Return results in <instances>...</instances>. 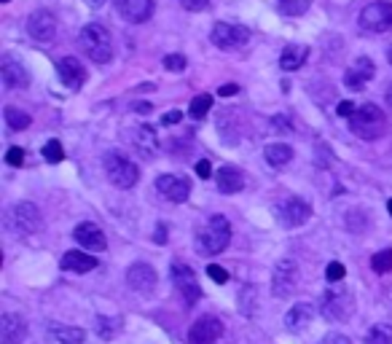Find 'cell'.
Returning a JSON list of instances; mask_svg holds the SVG:
<instances>
[{
    "instance_id": "cell-21",
    "label": "cell",
    "mask_w": 392,
    "mask_h": 344,
    "mask_svg": "<svg viewBox=\"0 0 392 344\" xmlns=\"http://www.w3.org/2000/svg\"><path fill=\"white\" fill-rule=\"evenodd\" d=\"M62 272H76V275H86V272H92L97 269V258L89 256V251H68L62 256Z\"/></svg>"
},
{
    "instance_id": "cell-46",
    "label": "cell",
    "mask_w": 392,
    "mask_h": 344,
    "mask_svg": "<svg viewBox=\"0 0 392 344\" xmlns=\"http://www.w3.org/2000/svg\"><path fill=\"white\" fill-rule=\"evenodd\" d=\"M180 118H183V113H180V111H170V113H164L162 116V124H177V121H180Z\"/></svg>"
},
{
    "instance_id": "cell-1",
    "label": "cell",
    "mask_w": 392,
    "mask_h": 344,
    "mask_svg": "<svg viewBox=\"0 0 392 344\" xmlns=\"http://www.w3.org/2000/svg\"><path fill=\"white\" fill-rule=\"evenodd\" d=\"M229 242H231V226L229 221H226V216H220V213H215L202 229L196 231V248L205 256H218V253H223L229 248Z\"/></svg>"
},
{
    "instance_id": "cell-41",
    "label": "cell",
    "mask_w": 392,
    "mask_h": 344,
    "mask_svg": "<svg viewBox=\"0 0 392 344\" xmlns=\"http://www.w3.org/2000/svg\"><path fill=\"white\" fill-rule=\"evenodd\" d=\"M272 126H274V132H282V135H290V132H293V124H290L285 116H274V118H272Z\"/></svg>"
},
{
    "instance_id": "cell-52",
    "label": "cell",
    "mask_w": 392,
    "mask_h": 344,
    "mask_svg": "<svg viewBox=\"0 0 392 344\" xmlns=\"http://www.w3.org/2000/svg\"><path fill=\"white\" fill-rule=\"evenodd\" d=\"M387 59H390V65H392V49H390V51H387Z\"/></svg>"
},
{
    "instance_id": "cell-42",
    "label": "cell",
    "mask_w": 392,
    "mask_h": 344,
    "mask_svg": "<svg viewBox=\"0 0 392 344\" xmlns=\"http://www.w3.org/2000/svg\"><path fill=\"white\" fill-rule=\"evenodd\" d=\"M180 6L185 11H205L210 6V0H180Z\"/></svg>"
},
{
    "instance_id": "cell-22",
    "label": "cell",
    "mask_w": 392,
    "mask_h": 344,
    "mask_svg": "<svg viewBox=\"0 0 392 344\" xmlns=\"http://www.w3.org/2000/svg\"><path fill=\"white\" fill-rule=\"evenodd\" d=\"M0 79H3V84H6L9 89H24V86L30 84L27 70H24L19 62H14L11 57H6L0 62Z\"/></svg>"
},
{
    "instance_id": "cell-8",
    "label": "cell",
    "mask_w": 392,
    "mask_h": 344,
    "mask_svg": "<svg viewBox=\"0 0 392 344\" xmlns=\"http://www.w3.org/2000/svg\"><path fill=\"white\" fill-rule=\"evenodd\" d=\"M210 41L223 51H234V49H242L250 41V30L242 27V24L218 22L210 33Z\"/></svg>"
},
{
    "instance_id": "cell-43",
    "label": "cell",
    "mask_w": 392,
    "mask_h": 344,
    "mask_svg": "<svg viewBox=\"0 0 392 344\" xmlns=\"http://www.w3.org/2000/svg\"><path fill=\"white\" fill-rule=\"evenodd\" d=\"M355 111H358V108H355V105L349 103V100H344V103H339V108H336V113L341 116V118H352V116H355Z\"/></svg>"
},
{
    "instance_id": "cell-34",
    "label": "cell",
    "mask_w": 392,
    "mask_h": 344,
    "mask_svg": "<svg viewBox=\"0 0 392 344\" xmlns=\"http://www.w3.org/2000/svg\"><path fill=\"white\" fill-rule=\"evenodd\" d=\"M121 331V320L118 318H97V333L100 339H113Z\"/></svg>"
},
{
    "instance_id": "cell-30",
    "label": "cell",
    "mask_w": 392,
    "mask_h": 344,
    "mask_svg": "<svg viewBox=\"0 0 392 344\" xmlns=\"http://www.w3.org/2000/svg\"><path fill=\"white\" fill-rule=\"evenodd\" d=\"M366 344H392V325L390 323H376L366 333Z\"/></svg>"
},
{
    "instance_id": "cell-40",
    "label": "cell",
    "mask_w": 392,
    "mask_h": 344,
    "mask_svg": "<svg viewBox=\"0 0 392 344\" xmlns=\"http://www.w3.org/2000/svg\"><path fill=\"white\" fill-rule=\"evenodd\" d=\"M207 275L218 283V285H223V283H229V272L223 269V266H218V264H210L207 266Z\"/></svg>"
},
{
    "instance_id": "cell-51",
    "label": "cell",
    "mask_w": 392,
    "mask_h": 344,
    "mask_svg": "<svg viewBox=\"0 0 392 344\" xmlns=\"http://www.w3.org/2000/svg\"><path fill=\"white\" fill-rule=\"evenodd\" d=\"M387 210H390V216H392V199H390V202H387Z\"/></svg>"
},
{
    "instance_id": "cell-20",
    "label": "cell",
    "mask_w": 392,
    "mask_h": 344,
    "mask_svg": "<svg viewBox=\"0 0 392 344\" xmlns=\"http://www.w3.org/2000/svg\"><path fill=\"white\" fill-rule=\"evenodd\" d=\"M57 76L65 86L78 89V86L83 84V79H86V70H83V65L76 57H65L57 62Z\"/></svg>"
},
{
    "instance_id": "cell-49",
    "label": "cell",
    "mask_w": 392,
    "mask_h": 344,
    "mask_svg": "<svg viewBox=\"0 0 392 344\" xmlns=\"http://www.w3.org/2000/svg\"><path fill=\"white\" fill-rule=\"evenodd\" d=\"M135 111H138V113H150V111H153V105H148V103H138V105H135Z\"/></svg>"
},
{
    "instance_id": "cell-28",
    "label": "cell",
    "mask_w": 392,
    "mask_h": 344,
    "mask_svg": "<svg viewBox=\"0 0 392 344\" xmlns=\"http://www.w3.org/2000/svg\"><path fill=\"white\" fill-rule=\"evenodd\" d=\"M264 156L272 167H285L293 159V148H290L288 143H272V146H266Z\"/></svg>"
},
{
    "instance_id": "cell-6",
    "label": "cell",
    "mask_w": 392,
    "mask_h": 344,
    "mask_svg": "<svg viewBox=\"0 0 392 344\" xmlns=\"http://www.w3.org/2000/svg\"><path fill=\"white\" fill-rule=\"evenodd\" d=\"M6 226L16 237H30V234L41 229V210L33 202H16L6 216Z\"/></svg>"
},
{
    "instance_id": "cell-11",
    "label": "cell",
    "mask_w": 392,
    "mask_h": 344,
    "mask_svg": "<svg viewBox=\"0 0 392 344\" xmlns=\"http://www.w3.org/2000/svg\"><path fill=\"white\" fill-rule=\"evenodd\" d=\"M170 277H172L175 288L180 290V296L188 301V304H196L199 298H202V288L196 283V275L191 266L185 264H172L170 266Z\"/></svg>"
},
{
    "instance_id": "cell-54",
    "label": "cell",
    "mask_w": 392,
    "mask_h": 344,
    "mask_svg": "<svg viewBox=\"0 0 392 344\" xmlns=\"http://www.w3.org/2000/svg\"><path fill=\"white\" fill-rule=\"evenodd\" d=\"M0 3H9V0H0Z\"/></svg>"
},
{
    "instance_id": "cell-12",
    "label": "cell",
    "mask_w": 392,
    "mask_h": 344,
    "mask_svg": "<svg viewBox=\"0 0 392 344\" xmlns=\"http://www.w3.org/2000/svg\"><path fill=\"white\" fill-rule=\"evenodd\" d=\"M223 333V323L215 315H202L199 320L191 325L188 331V342L191 344H215Z\"/></svg>"
},
{
    "instance_id": "cell-36",
    "label": "cell",
    "mask_w": 392,
    "mask_h": 344,
    "mask_svg": "<svg viewBox=\"0 0 392 344\" xmlns=\"http://www.w3.org/2000/svg\"><path fill=\"white\" fill-rule=\"evenodd\" d=\"M43 159H46L48 164H59V161L65 159V148H62L59 140H48L46 146H43Z\"/></svg>"
},
{
    "instance_id": "cell-13",
    "label": "cell",
    "mask_w": 392,
    "mask_h": 344,
    "mask_svg": "<svg viewBox=\"0 0 392 344\" xmlns=\"http://www.w3.org/2000/svg\"><path fill=\"white\" fill-rule=\"evenodd\" d=\"M27 33L33 35L35 41L48 44V41L57 35V19H54V14L46 11V9L33 11L30 14V19H27Z\"/></svg>"
},
{
    "instance_id": "cell-23",
    "label": "cell",
    "mask_w": 392,
    "mask_h": 344,
    "mask_svg": "<svg viewBox=\"0 0 392 344\" xmlns=\"http://www.w3.org/2000/svg\"><path fill=\"white\" fill-rule=\"evenodd\" d=\"M132 143H135V148L140 151V156H156V151H159V138H156V129L148 124L143 126H135V132H132Z\"/></svg>"
},
{
    "instance_id": "cell-29",
    "label": "cell",
    "mask_w": 392,
    "mask_h": 344,
    "mask_svg": "<svg viewBox=\"0 0 392 344\" xmlns=\"http://www.w3.org/2000/svg\"><path fill=\"white\" fill-rule=\"evenodd\" d=\"M3 116H6V124H9V129H11V132H22V129H27V126H30V121H33V118L24 113V111L14 108V105H9Z\"/></svg>"
},
{
    "instance_id": "cell-25",
    "label": "cell",
    "mask_w": 392,
    "mask_h": 344,
    "mask_svg": "<svg viewBox=\"0 0 392 344\" xmlns=\"http://www.w3.org/2000/svg\"><path fill=\"white\" fill-rule=\"evenodd\" d=\"M314 318V304L309 301H299V304H293L290 312L285 315V325H288V331H301V328H306Z\"/></svg>"
},
{
    "instance_id": "cell-24",
    "label": "cell",
    "mask_w": 392,
    "mask_h": 344,
    "mask_svg": "<svg viewBox=\"0 0 392 344\" xmlns=\"http://www.w3.org/2000/svg\"><path fill=\"white\" fill-rule=\"evenodd\" d=\"M215 183H218L220 194H239L244 188V175L237 167H220L215 172Z\"/></svg>"
},
{
    "instance_id": "cell-5",
    "label": "cell",
    "mask_w": 392,
    "mask_h": 344,
    "mask_svg": "<svg viewBox=\"0 0 392 344\" xmlns=\"http://www.w3.org/2000/svg\"><path fill=\"white\" fill-rule=\"evenodd\" d=\"M320 312H323L325 320L331 323H344L352 318L355 312V298L349 293V288H328L323 293V301H320Z\"/></svg>"
},
{
    "instance_id": "cell-27",
    "label": "cell",
    "mask_w": 392,
    "mask_h": 344,
    "mask_svg": "<svg viewBox=\"0 0 392 344\" xmlns=\"http://www.w3.org/2000/svg\"><path fill=\"white\" fill-rule=\"evenodd\" d=\"M83 328H73V325H51L48 328V339L51 344H83Z\"/></svg>"
},
{
    "instance_id": "cell-14",
    "label": "cell",
    "mask_w": 392,
    "mask_h": 344,
    "mask_svg": "<svg viewBox=\"0 0 392 344\" xmlns=\"http://www.w3.org/2000/svg\"><path fill=\"white\" fill-rule=\"evenodd\" d=\"M73 237H76V242L81 245L83 251H89V253H100L108 248V237H105V231L100 229L97 223H92V221L78 223L76 231H73Z\"/></svg>"
},
{
    "instance_id": "cell-39",
    "label": "cell",
    "mask_w": 392,
    "mask_h": 344,
    "mask_svg": "<svg viewBox=\"0 0 392 344\" xmlns=\"http://www.w3.org/2000/svg\"><path fill=\"white\" fill-rule=\"evenodd\" d=\"M6 164H9V167H22L24 164V151L16 148V146L9 148V153H6Z\"/></svg>"
},
{
    "instance_id": "cell-48",
    "label": "cell",
    "mask_w": 392,
    "mask_h": 344,
    "mask_svg": "<svg viewBox=\"0 0 392 344\" xmlns=\"http://www.w3.org/2000/svg\"><path fill=\"white\" fill-rule=\"evenodd\" d=\"M153 240L159 242V245H164V242H167V229H164V226H159V229H156V237H153Z\"/></svg>"
},
{
    "instance_id": "cell-37",
    "label": "cell",
    "mask_w": 392,
    "mask_h": 344,
    "mask_svg": "<svg viewBox=\"0 0 392 344\" xmlns=\"http://www.w3.org/2000/svg\"><path fill=\"white\" fill-rule=\"evenodd\" d=\"M185 57L183 54H170V57H164V68L170 70V73H183L185 70Z\"/></svg>"
},
{
    "instance_id": "cell-47",
    "label": "cell",
    "mask_w": 392,
    "mask_h": 344,
    "mask_svg": "<svg viewBox=\"0 0 392 344\" xmlns=\"http://www.w3.org/2000/svg\"><path fill=\"white\" fill-rule=\"evenodd\" d=\"M237 92H239V86H237V84H223V86L218 89L220 97H231V94H237Z\"/></svg>"
},
{
    "instance_id": "cell-32",
    "label": "cell",
    "mask_w": 392,
    "mask_h": 344,
    "mask_svg": "<svg viewBox=\"0 0 392 344\" xmlns=\"http://www.w3.org/2000/svg\"><path fill=\"white\" fill-rule=\"evenodd\" d=\"M239 310H242L244 318H253L258 312V304H255V288L253 285H244L242 293H239Z\"/></svg>"
},
{
    "instance_id": "cell-18",
    "label": "cell",
    "mask_w": 392,
    "mask_h": 344,
    "mask_svg": "<svg viewBox=\"0 0 392 344\" xmlns=\"http://www.w3.org/2000/svg\"><path fill=\"white\" fill-rule=\"evenodd\" d=\"M127 283L138 293H150L156 288V269L150 264H132L127 272Z\"/></svg>"
},
{
    "instance_id": "cell-9",
    "label": "cell",
    "mask_w": 392,
    "mask_h": 344,
    "mask_svg": "<svg viewBox=\"0 0 392 344\" xmlns=\"http://www.w3.org/2000/svg\"><path fill=\"white\" fill-rule=\"evenodd\" d=\"M299 285V266L293 258H282L272 272V296L288 298Z\"/></svg>"
},
{
    "instance_id": "cell-15",
    "label": "cell",
    "mask_w": 392,
    "mask_h": 344,
    "mask_svg": "<svg viewBox=\"0 0 392 344\" xmlns=\"http://www.w3.org/2000/svg\"><path fill=\"white\" fill-rule=\"evenodd\" d=\"M156 188L167 202H185L188 194H191V183L180 175H162L156 181Z\"/></svg>"
},
{
    "instance_id": "cell-31",
    "label": "cell",
    "mask_w": 392,
    "mask_h": 344,
    "mask_svg": "<svg viewBox=\"0 0 392 344\" xmlns=\"http://www.w3.org/2000/svg\"><path fill=\"white\" fill-rule=\"evenodd\" d=\"M210 108H212V97L210 94H196L194 100H191V105H188V116L199 121V118H205L210 113Z\"/></svg>"
},
{
    "instance_id": "cell-50",
    "label": "cell",
    "mask_w": 392,
    "mask_h": 344,
    "mask_svg": "<svg viewBox=\"0 0 392 344\" xmlns=\"http://www.w3.org/2000/svg\"><path fill=\"white\" fill-rule=\"evenodd\" d=\"M387 105H392V86L387 89Z\"/></svg>"
},
{
    "instance_id": "cell-17",
    "label": "cell",
    "mask_w": 392,
    "mask_h": 344,
    "mask_svg": "<svg viewBox=\"0 0 392 344\" xmlns=\"http://www.w3.org/2000/svg\"><path fill=\"white\" fill-rule=\"evenodd\" d=\"M115 11L121 14L127 22H145L153 14V0H113Z\"/></svg>"
},
{
    "instance_id": "cell-33",
    "label": "cell",
    "mask_w": 392,
    "mask_h": 344,
    "mask_svg": "<svg viewBox=\"0 0 392 344\" xmlns=\"http://www.w3.org/2000/svg\"><path fill=\"white\" fill-rule=\"evenodd\" d=\"M311 0H277V9L279 14H285V16H301V14L309 9Z\"/></svg>"
},
{
    "instance_id": "cell-10",
    "label": "cell",
    "mask_w": 392,
    "mask_h": 344,
    "mask_svg": "<svg viewBox=\"0 0 392 344\" xmlns=\"http://www.w3.org/2000/svg\"><path fill=\"white\" fill-rule=\"evenodd\" d=\"M274 216L282 226H288V229H296V226H304L311 216V207L299 199V196H288V199H282L277 207H274Z\"/></svg>"
},
{
    "instance_id": "cell-35",
    "label": "cell",
    "mask_w": 392,
    "mask_h": 344,
    "mask_svg": "<svg viewBox=\"0 0 392 344\" xmlns=\"http://www.w3.org/2000/svg\"><path fill=\"white\" fill-rule=\"evenodd\" d=\"M371 269L376 272V275H387L392 272V251H379L373 258H371Z\"/></svg>"
},
{
    "instance_id": "cell-44",
    "label": "cell",
    "mask_w": 392,
    "mask_h": 344,
    "mask_svg": "<svg viewBox=\"0 0 392 344\" xmlns=\"http://www.w3.org/2000/svg\"><path fill=\"white\" fill-rule=\"evenodd\" d=\"M196 175H199V178H202V181H207L210 175H212V164H210L207 159L196 161Z\"/></svg>"
},
{
    "instance_id": "cell-19",
    "label": "cell",
    "mask_w": 392,
    "mask_h": 344,
    "mask_svg": "<svg viewBox=\"0 0 392 344\" xmlns=\"http://www.w3.org/2000/svg\"><path fill=\"white\" fill-rule=\"evenodd\" d=\"M376 76V68H373V62H371L368 57H358L355 59V65L346 70L344 73V84L349 86V89H363L366 86V81H371Z\"/></svg>"
},
{
    "instance_id": "cell-4",
    "label": "cell",
    "mask_w": 392,
    "mask_h": 344,
    "mask_svg": "<svg viewBox=\"0 0 392 344\" xmlns=\"http://www.w3.org/2000/svg\"><path fill=\"white\" fill-rule=\"evenodd\" d=\"M103 167L108 181H110L115 188H132V186L138 183L140 178L138 164L129 159V156H124L121 151H108L103 156Z\"/></svg>"
},
{
    "instance_id": "cell-7",
    "label": "cell",
    "mask_w": 392,
    "mask_h": 344,
    "mask_svg": "<svg viewBox=\"0 0 392 344\" xmlns=\"http://www.w3.org/2000/svg\"><path fill=\"white\" fill-rule=\"evenodd\" d=\"M360 27L368 33H392V3L376 0L360 11Z\"/></svg>"
},
{
    "instance_id": "cell-16",
    "label": "cell",
    "mask_w": 392,
    "mask_h": 344,
    "mask_svg": "<svg viewBox=\"0 0 392 344\" xmlns=\"http://www.w3.org/2000/svg\"><path fill=\"white\" fill-rule=\"evenodd\" d=\"M24 336H27V323H24L22 315L6 312V315L0 318V342L3 344H22Z\"/></svg>"
},
{
    "instance_id": "cell-53",
    "label": "cell",
    "mask_w": 392,
    "mask_h": 344,
    "mask_svg": "<svg viewBox=\"0 0 392 344\" xmlns=\"http://www.w3.org/2000/svg\"><path fill=\"white\" fill-rule=\"evenodd\" d=\"M92 3H103V0H92Z\"/></svg>"
},
{
    "instance_id": "cell-3",
    "label": "cell",
    "mask_w": 392,
    "mask_h": 344,
    "mask_svg": "<svg viewBox=\"0 0 392 344\" xmlns=\"http://www.w3.org/2000/svg\"><path fill=\"white\" fill-rule=\"evenodd\" d=\"M78 44H81V49L92 62L108 65L113 59V44H110V35H108L103 24H86L81 35H78Z\"/></svg>"
},
{
    "instance_id": "cell-2",
    "label": "cell",
    "mask_w": 392,
    "mask_h": 344,
    "mask_svg": "<svg viewBox=\"0 0 392 344\" xmlns=\"http://www.w3.org/2000/svg\"><path fill=\"white\" fill-rule=\"evenodd\" d=\"M384 126H387V118H384V111L379 105L366 103L360 105L355 116L349 118V129L363 140H376L384 135Z\"/></svg>"
},
{
    "instance_id": "cell-45",
    "label": "cell",
    "mask_w": 392,
    "mask_h": 344,
    "mask_svg": "<svg viewBox=\"0 0 392 344\" xmlns=\"http://www.w3.org/2000/svg\"><path fill=\"white\" fill-rule=\"evenodd\" d=\"M320 344H352V342L346 339L344 333H328V336H323V342Z\"/></svg>"
},
{
    "instance_id": "cell-26",
    "label": "cell",
    "mask_w": 392,
    "mask_h": 344,
    "mask_svg": "<svg viewBox=\"0 0 392 344\" xmlns=\"http://www.w3.org/2000/svg\"><path fill=\"white\" fill-rule=\"evenodd\" d=\"M309 57V49L304 46V44H290V46L282 49V54H279V68L293 73V70H299L304 62Z\"/></svg>"
},
{
    "instance_id": "cell-38",
    "label": "cell",
    "mask_w": 392,
    "mask_h": 344,
    "mask_svg": "<svg viewBox=\"0 0 392 344\" xmlns=\"http://www.w3.org/2000/svg\"><path fill=\"white\" fill-rule=\"evenodd\" d=\"M325 277H328L331 283H341V280L346 277L344 264H339V261H334V264H328V269H325Z\"/></svg>"
}]
</instances>
